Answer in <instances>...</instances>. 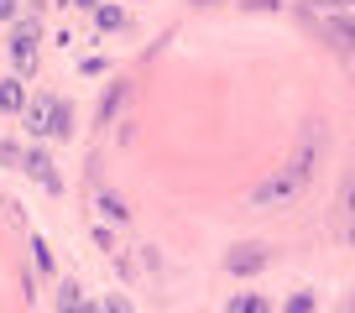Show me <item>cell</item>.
I'll list each match as a JSON object with an SVG mask.
<instances>
[{
	"label": "cell",
	"instance_id": "1",
	"mask_svg": "<svg viewBox=\"0 0 355 313\" xmlns=\"http://www.w3.org/2000/svg\"><path fill=\"white\" fill-rule=\"evenodd\" d=\"M313 168H319V125H309L303 141L293 146V156L251 193V209H288V204L313 183Z\"/></svg>",
	"mask_w": 355,
	"mask_h": 313
},
{
	"label": "cell",
	"instance_id": "2",
	"mask_svg": "<svg viewBox=\"0 0 355 313\" xmlns=\"http://www.w3.org/2000/svg\"><path fill=\"white\" fill-rule=\"evenodd\" d=\"M37 42H42V21L37 16H16L11 21V63L21 78L37 68Z\"/></svg>",
	"mask_w": 355,
	"mask_h": 313
},
{
	"label": "cell",
	"instance_id": "3",
	"mask_svg": "<svg viewBox=\"0 0 355 313\" xmlns=\"http://www.w3.org/2000/svg\"><path fill=\"white\" fill-rule=\"evenodd\" d=\"M266 267H272V246L266 240H241V246L225 251V271L230 277H261Z\"/></svg>",
	"mask_w": 355,
	"mask_h": 313
},
{
	"label": "cell",
	"instance_id": "4",
	"mask_svg": "<svg viewBox=\"0 0 355 313\" xmlns=\"http://www.w3.org/2000/svg\"><path fill=\"white\" fill-rule=\"evenodd\" d=\"M21 172H32V178L42 183L47 193H63V178H58V168H53V156H47L42 146H26V162H21Z\"/></svg>",
	"mask_w": 355,
	"mask_h": 313
},
{
	"label": "cell",
	"instance_id": "5",
	"mask_svg": "<svg viewBox=\"0 0 355 313\" xmlns=\"http://www.w3.org/2000/svg\"><path fill=\"white\" fill-rule=\"evenodd\" d=\"M324 37H329L340 53H355V16H340V11H329L324 16Z\"/></svg>",
	"mask_w": 355,
	"mask_h": 313
},
{
	"label": "cell",
	"instance_id": "6",
	"mask_svg": "<svg viewBox=\"0 0 355 313\" xmlns=\"http://www.w3.org/2000/svg\"><path fill=\"white\" fill-rule=\"evenodd\" d=\"M53 100H58V94H37V100H26V131H32V136H47V120H53Z\"/></svg>",
	"mask_w": 355,
	"mask_h": 313
},
{
	"label": "cell",
	"instance_id": "7",
	"mask_svg": "<svg viewBox=\"0 0 355 313\" xmlns=\"http://www.w3.org/2000/svg\"><path fill=\"white\" fill-rule=\"evenodd\" d=\"M0 110L6 115H21L26 110V78L16 73V78H0Z\"/></svg>",
	"mask_w": 355,
	"mask_h": 313
},
{
	"label": "cell",
	"instance_id": "8",
	"mask_svg": "<svg viewBox=\"0 0 355 313\" xmlns=\"http://www.w3.org/2000/svg\"><path fill=\"white\" fill-rule=\"evenodd\" d=\"M47 136H53V141H73V105H68V100H53V120H47Z\"/></svg>",
	"mask_w": 355,
	"mask_h": 313
},
{
	"label": "cell",
	"instance_id": "9",
	"mask_svg": "<svg viewBox=\"0 0 355 313\" xmlns=\"http://www.w3.org/2000/svg\"><path fill=\"white\" fill-rule=\"evenodd\" d=\"M125 94H131V84H125V78H115L110 89H105V100H100V125H110V120H115V110L125 105Z\"/></svg>",
	"mask_w": 355,
	"mask_h": 313
},
{
	"label": "cell",
	"instance_id": "10",
	"mask_svg": "<svg viewBox=\"0 0 355 313\" xmlns=\"http://www.w3.org/2000/svg\"><path fill=\"white\" fill-rule=\"evenodd\" d=\"M225 313H272V298H261V292H235V298L225 303Z\"/></svg>",
	"mask_w": 355,
	"mask_h": 313
},
{
	"label": "cell",
	"instance_id": "11",
	"mask_svg": "<svg viewBox=\"0 0 355 313\" xmlns=\"http://www.w3.org/2000/svg\"><path fill=\"white\" fill-rule=\"evenodd\" d=\"M282 313H319V298H313L309 287H298V292H288V303H282Z\"/></svg>",
	"mask_w": 355,
	"mask_h": 313
},
{
	"label": "cell",
	"instance_id": "12",
	"mask_svg": "<svg viewBox=\"0 0 355 313\" xmlns=\"http://www.w3.org/2000/svg\"><path fill=\"white\" fill-rule=\"evenodd\" d=\"M94 26H100V32H121L125 11H121V6H100V11H94Z\"/></svg>",
	"mask_w": 355,
	"mask_h": 313
},
{
	"label": "cell",
	"instance_id": "13",
	"mask_svg": "<svg viewBox=\"0 0 355 313\" xmlns=\"http://www.w3.org/2000/svg\"><path fill=\"white\" fill-rule=\"evenodd\" d=\"M100 214H105V220H115V224H125V220H131L125 199H115V193H100Z\"/></svg>",
	"mask_w": 355,
	"mask_h": 313
},
{
	"label": "cell",
	"instance_id": "14",
	"mask_svg": "<svg viewBox=\"0 0 355 313\" xmlns=\"http://www.w3.org/2000/svg\"><path fill=\"white\" fill-rule=\"evenodd\" d=\"M78 303H84V287H78V282L73 277H63V287H58V308H78Z\"/></svg>",
	"mask_w": 355,
	"mask_h": 313
},
{
	"label": "cell",
	"instance_id": "15",
	"mask_svg": "<svg viewBox=\"0 0 355 313\" xmlns=\"http://www.w3.org/2000/svg\"><path fill=\"white\" fill-rule=\"evenodd\" d=\"M0 162H6V168H21V162H26V152H21L16 141H0Z\"/></svg>",
	"mask_w": 355,
	"mask_h": 313
},
{
	"label": "cell",
	"instance_id": "16",
	"mask_svg": "<svg viewBox=\"0 0 355 313\" xmlns=\"http://www.w3.org/2000/svg\"><path fill=\"white\" fill-rule=\"evenodd\" d=\"M32 251H37V271H53V251H47V240H42V235L32 240Z\"/></svg>",
	"mask_w": 355,
	"mask_h": 313
},
{
	"label": "cell",
	"instance_id": "17",
	"mask_svg": "<svg viewBox=\"0 0 355 313\" xmlns=\"http://www.w3.org/2000/svg\"><path fill=\"white\" fill-rule=\"evenodd\" d=\"M245 11H282V0H241Z\"/></svg>",
	"mask_w": 355,
	"mask_h": 313
},
{
	"label": "cell",
	"instance_id": "18",
	"mask_svg": "<svg viewBox=\"0 0 355 313\" xmlns=\"http://www.w3.org/2000/svg\"><path fill=\"white\" fill-rule=\"evenodd\" d=\"M21 16V0H0V21H16Z\"/></svg>",
	"mask_w": 355,
	"mask_h": 313
},
{
	"label": "cell",
	"instance_id": "19",
	"mask_svg": "<svg viewBox=\"0 0 355 313\" xmlns=\"http://www.w3.org/2000/svg\"><path fill=\"white\" fill-rule=\"evenodd\" d=\"M105 313H131V298H105Z\"/></svg>",
	"mask_w": 355,
	"mask_h": 313
},
{
	"label": "cell",
	"instance_id": "20",
	"mask_svg": "<svg viewBox=\"0 0 355 313\" xmlns=\"http://www.w3.org/2000/svg\"><path fill=\"white\" fill-rule=\"evenodd\" d=\"M58 6H73V11H100V0H58Z\"/></svg>",
	"mask_w": 355,
	"mask_h": 313
},
{
	"label": "cell",
	"instance_id": "21",
	"mask_svg": "<svg viewBox=\"0 0 355 313\" xmlns=\"http://www.w3.org/2000/svg\"><path fill=\"white\" fill-rule=\"evenodd\" d=\"M68 313H105V308H94V303H78V308H68Z\"/></svg>",
	"mask_w": 355,
	"mask_h": 313
},
{
	"label": "cell",
	"instance_id": "22",
	"mask_svg": "<svg viewBox=\"0 0 355 313\" xmlns=\"http://www.w3.org/2000/svg\"><path fill=\"white\" fill-rule=\"evenodd\" d=\"M193 6H214V0H193Z\"/></svg>",
	"mask_w": 355,
	"mask_h": 313
}]
</instances>
